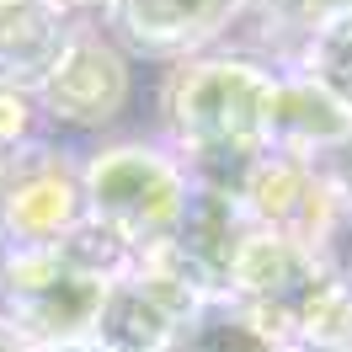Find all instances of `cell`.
<instances>
[{
  "label": "cell",
  "instance_id": "1",
  "mask_svg": "<svg viewBox=\"0 0 352 352\" xmlns=\"http://www.w3.org/2000/svg\"><path fill=\"white\" fill-rule=\"evenodd\" d=\"M272 75L251 59H192L160 80V118L187 176L230 187L267 150Z\"/></svg>",
  "mask_w": 352,
  "mask_h": 352
},
{
  "label": "cell",
  "instance_id": "2",
  "mask_svg": "<svg viewBox=\"0 0 352 352\" xmlns=\"http://www.w3.org/2000/svg\"><path fill=\"white\" fill-rule=\"evenodd\" d=\"M187 192V166L155 144H107L80 160V203L86 219L123 235L133 251H150L171 230Z\"/></svg>",
  "mask_w": 352,
  "mask_h": 352
},
{
  "label": "cell",
  "instance_id": "3",
  "mask_svg": "<svg viewBox=\"0 0 352 352\" xmlns=\"http://www.w3.org/2000/svg\"><path fill=\"white\" fill-rule=\"evenodd\" d=\"M102 294H107V283L80 272L59 245L6 256V320L32 347L38 342H80V336H91Z\"/></svg>",
  "mask_w": 352,
  "mask_h": 352
},
{
  "label": "cell",
  "instance_id": "4",
  "mask_svg": "<svg viewBox=\"0 0 352 352\" xmlns=\"http://www.w3.org/2000/svg\"><path fill=\"white\" fill-rule=\"evenodd\" d=\"M86 219L80 203V166L48 144H22L0 155V241L16 251L59 245Z\"/></svg>",
  "mask_w": 352,
  "mask_h": 352
},
{
  "label": "cell",
  "instance_id": "5",
  "mask_svg": "<svg viewBox=\"0 0 352 352\" xmlns=\"http://www.w3.org/2000/svg\"><path fill=\"white\" fill-rule=\"evenodd\" d=\"M245 230L251 224H245V214H241V203H235L230 187L187 176V192H182V208H176L171 230L144 256H155L166 272H176L187 288H198L203 299H208V294H224L230 262L241 251Z\"/></svg>",
  "mask_w": 352,
  "mask_h": 352
},
{
  "label": "cell",
  "instance_id": "6",
  "mask_svg": "<svg viewBox=\"0 0 352 352\" xmlns=\"http://www.w3.org/2000/svg\"><path fill=\"white\" fill-rule=\"evenodd\" d=\"M235 203H241L251 230L294 241L305 251H320V241L331 235V224L342 214L336 198H331V187L320 182V171L309 160L272 155V150H262L245 166V176L235 182Z\"/></svg>",
  "mask_w": 352,
  "mask_h": 352
},
{
  "label": "cell",
  "instance_id": "7",
  "mask_svg": "<svg viewBox=\"0 0 352 352\" xmlns=\"http://www.w3.org/2000/svg\"><path fill=\"white\" fill-rule=\"evenodd\" d=\"M198 299V288H187L176 272H166L155 256L139 251V262L107 283L86 342H96L102 352H166L171 331Z\"/></svg>",
  "mask_w": 352,
  "mask_h": 352
},
{
  "label": "cell",
  "instance_id": "8",
  "mask_svg": "<svg viewBox=\"0 0 352 352\" xmlns=\"http://www.w3.org/2000/svg\"><path fill=\"white\" fill-rule=\"evenodd\" d=\"M32 102L59 123V129L96 133L118 123L123 107L133 102V69L129 54L107 38H69L59 65L48 69V80L32 91Z\"/></svg>",
  "mask_w": 352,
  "mask_h": 352
},
{
  "label": "cell",
  "instance_id": "9",
  "mask_svg": "<svg viewBox=\"0 0 352 352\" xmlns=\"http://www.w3.org/2000/svg\"><path fill=\"white\" fill-rule=\"evenodd\" d=\"M326 278H331V267L320 262V251H305V245L262 235V230H245L241 251H235V262H230L224 294H235L241 305L262 309L267 320H278V326L294 336L299 309L326 288Z\"/></svg>",
  "mask_w": 352,
  "mask_h": 352
},
{
  "label": "cell",
  "instance_id": "10",
  "mask_svg": "<svg viewBox=\"0 0 352 352\" xmlns=\"http://www.w3.org/2000/svg\"><path fill=\"white\" fill-rule=\"evenodd\" d=\"M118 48L129 54H198L241 16V0H107Z\"/></svg>",
  "mask_w": 352,
  "mask_h": 352
},
{
  "label": "cell",
  "instance_id": "11",
  "mask_svg": "<svg viewBox=\"0 0 352 352\" xmlns=\"http://www.w3.org/2000/svg\"><path fill=\"white\" fill-rule=\"evenodd\" d=\"M352 133V112L326 96L309 75L283 69L272 75V96H267V150L294 155V160H315V155L336 150Z\"/></svg>",
  "mask_w": 352,
  "mask_h": 352
},
{
  "label": "cell",
  "instance_id": "12",
  "mask_svg": "<svg viewBox=\"0 0 352 352\" xmlns=\"http://www.w3.org/2000/svg\"><path fill=\"white\" fill-rule=\"evenodd\" d=\"M69 16L43 0H0V86L32 91L48 80V69L59 65L69 48Z\"/></svg>",
  "mask_w": 352,
  "mask_h": 352
},
{
  "label": "cell",
  "instance_id": "13",
  "mask_svg": "<svg viewBox=\"0 0 352 352\" xmlns=\"http://www.w3.org/2000/svg\"><path fill=\"white\" fill-rule=\"evenodd\" d=\"M288 336L262 309L241 305L235 294H208L182 315L166 352H288Z\"/></svg>",
  "mask_w": 352,
  "mask_h": 352
},
{
  "label": "cell",
  "instance_id": "14",
  "mask_svg": "<svg viewBox=\"0 0 352 352\" xmlns=\"http://www.w3.org/2000/svg\"><path fill=\"white\" fill-rule=\"evenodd\" d=\"M288 69L309 75L326 96H336V102L352 112V11H342V16L320 22L315 32H305Z\"/></svg>",
  "mask_w": 352,
  "mask_h": 352
},
{
  "label": "cell",
  "instance_id": "15",
  "mask_svg": "<svg viewBox=\"0 0 352 352\" xmlns=\"http://www.w3.org/2000/svg\"><path fill=\"white\" fill-rule=\"evenodd\" d=\"M294 342H315V347L352 352V283L326 278V288L299 309V320H294Z\"/></svg>",
  "mask_w": 352,
  "mask_h": 352
},
{
  "label": "cell",
  "instance_id": "16",
  "mask_svg": "<svg viewBox=\"0 0 352 352\" xmlns=\"http://www.w3.org/2000/svg\"><path fill=\"white\" fill-rule=\"evenodd\" d=\"M32 112H38V102H32L27 91L0 86V155L32 144Z\"/></svg>",
  "mask_w": 352,
  "mask_h": 352
},
{
  "label": "cell",
  "instance_id": "17",
  "mask_svg": "<svg viewBox=\"0 0 352 352\" xmlns=\"http://www.w3.org/2000/svg\"><path fill=\"white\" fill-rule=\"evenodd\" d=\"M315 171H320V182L331 187V198H336V208H347L352 214V133L336 144V150H326V155H315L309 160Z\"/></svg>",
  "mask_w": 352,
  "mask_h": 352
},
{
  "label": "cell",
  "instance_id": "18",
  "mask_svg": "<svg viewBox=\"0 0 352 352\" xmlns=\"http://www.w3.org/2000/svg\"><path fill=\"white\" fill-rule=\"evenodd\" d=\"M0 352H32V342H27V336L11 326L6 315H0Z\"/></svg>",
  "mask_w": 352,
  "mask_h": 352
},
{
  "label": "cell",
  "instance_id": "19",
  "mask_svg": "<svg viewBox=\"0 0 352 352\" xmlns=\"http://www.w3.org/2000/svg\"><path fill=\"white\" fill-rule=\"evenodd\" d=\"M32 352H102V347L80 336V342H38V347H32Z\"/></svg>",
  "mask_w": 352,
  "mask_h": 352
},
{
  "label": "cell",
  "instance_id": "20",
  "mask_svg": "<svg viewBox=\"0 0 352 352\" xmlns=\"http://www.w3.org/2000/svg\"><path fill=\"white\" fill-rule=\"evenodd\" d=\"M43 6H54V11L69 16V11H80V6H107V0H43Z\"/></svg>",
  "mask_w": 352,
  "mask_h": 352
},
{
  "label": "cell",
  "instance_id": "21",
  "mask_svg": "<svg viewBox=\"0 0 352 352\" xmlns=\"http://www.w3.org/2000/svg\"><path fill=\"white\" fill-rule=\"evenodd\" d=\"M288 352H336V347H315V342H288Z\"/></svg>",
  "mask_w": 352,
  "mask_h": 352
}]
</instances>
